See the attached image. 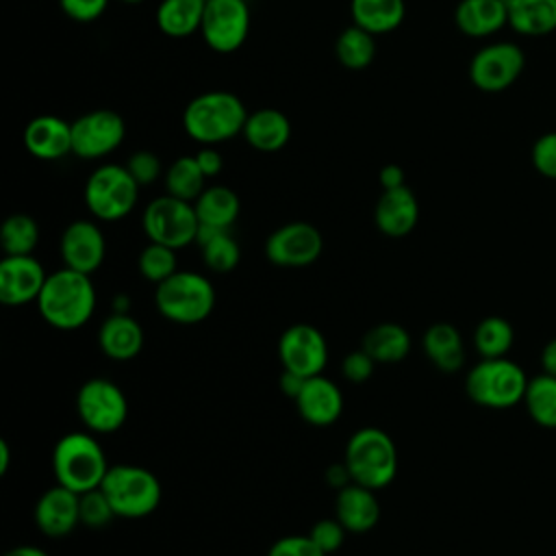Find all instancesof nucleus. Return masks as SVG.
<instances>
[{
    "label": "nucleus",
    "instance_id": "5",
    "mask_svg": "<svg viewBox=\"0 0 556 556\" xmlns=\"http://www.w3.org/2000/svg\"><path fill=\"white\" fill-rule=\"evenodd\" d=\"M159 313L182 326L204 321L215 306V289L208 278L195 271H176L154 291Z\"/></svg>",
    "mask_w": 556,
    "mask_h": 556
},
{
    "label": "nucleus",
    "instance_id": "41",
    "mask_svg": "<svg viewBox=\"0 0 556 556\" xmlns=\"http://www.w3.org/2000/svg\"><path fill=\"white\" fill-rule=\"evenodd\" d=\"M345 528L339 519H319L317 523H313L308 536L321 547V552L328 556V554H334L341 545H343V539H345Z\"/></svg>",
    "mask_w": 556,
    "mask_h": 556
},
{
    "label": "nucleus",
    "instance_id": "2",
    "mask_svg": "<svg viewBox=\"0 0 556 556\" xmlns=\"http://www.w3.org/2000/svg\"><path fill=\"white\" fill-rule=\"evenodd\" d=\"M248 111L230 91H206L195 96L182 113L187 135L204 146H215L243 132Z\"/></svg>",
    "mask_w": 556,
    "mask_h": 556
},
{
    "label": "nucleus",
    "instance_id": "16",
    "mask_svg": "<svg viewBox=\"0 0 556 556\" xmlns=\"http://www.w3.org/2000/svg\"><path fill=\"white\" fill-rule=\"evenodd\" d=\"M46 278L41 263L33 254L4 256L0 261V302L7 306L37 302Z\"/></svg>",
    "mask_w": 556,
    "mask_h": 556
},
{
    "label": "nucleus",
    "instance_id": "22",
    "mask_svg": "<svg viewBox=\"0 0 556 556\" xmlns=\"http://www.w3.org/2000/svg\"><path fill=\"white\" fill-rule=\"evenodd\" d=\"M334 510L343 528L354 534L371 530L380 519V502L376 497V491L356 482L339 489Z\"/></svg>",
    "mask_w": 556,
    "mask_h": 556
},
{
    "label": "nucleus",
    "instance_id": "27",
    "mask_svg": "<svg viewBox=\"0 0 556 556\" xmlns=\"http://www.w3.org/2000/svg\"><path fill=\"white\" fill-rule=\"evenodd\" d=\"M361 348L376 363H382V365L400 363L410 352V334L400 324L382 321V324H378V326H374L365 332Z\"/></svg>",
    "mask_w": 556,
    "mask_h": 556
},
{
    "label": "nucleus",
    "instance_id": "13",
    "mask_svg": "<svg viewBox=\"0 0 556 556\" xmlns=\"http://www.w3.org/2000/svg\"><path fill=\"white\" fill-rule=\"evenodd\" d=\"M126 135L124 117L111 109H96L72 122V152L80 159H100L113 152Z\"/></svg>",
    "mask_w": 556,
    "mask_h": 556
},
{
    "label": "nucleus",
    "instance_id": "23",
    "mask_svg": "<svg viewBox=\"0 0 556 556\" xmlns=\"http://www.w3.org/2000/svg\"><path fill=\"white\" fill-rule=\"evenodd\" d=\"M100 350L113 361H130L143 348V328L126 313H115L100 326Z\"/></svg>",
    "mask_w": 556,
    "mask_h": 556
},
{
    "label": "nucleus",
    "instance_id": "6",
    "mask_svg": "<svg viewBox=\"0 0 556 556\" xmlns=\"http://www.w3.org/2000/svg\"><path fill=\"white\" fill-rule=\"evenodd\" d=\"M100 489L113 506L115 517L139 519L148 517L161 504L159 478L139 465H115L109 467Z\"/></svg>",
    "mask_w": 556,
    "mask_h": 556
},
{
    "label": "nucleus",
    "instance_id": "24",
    "mask_svg": "<svg viewBox=\"0 0 556 556\" xmlns=\"http://www.w3.org/2000/svg\"><path fill=\"white\" fill-rule=\"evenodd\" d=\"M454 20L467 37H486L508 24V9L504 0H460Z\"/></svg>",
    "mask_w": 556,
    "mask_h": 556
},
{
    "label": "nucleus",
    "instance_id": "37",
    "mask_svg": "<svg viewBox=\"0 0 556 556\" xmlns=\"http://www.w3.org/2000/svg\"><path fill=\"white\" fill-rule=\"evenodd\" d=\"M513 341H515L513 326L497 315L484 317L473 332V345L482 358L506 356V352L513 348Z\"/></svg>",
    "mask_w": 556,
    "mask_h": 556
},
{
    "label": "nucleus",
    "instance_id": "14",
    "mask_svg": "<svg viewBox=\"0 0 556 556\" xmlns=\"http://www.w3.org/2000/svg\"><path fill=\"white\" fill-rule=\"evenodd\" d=\"M278 356L285 371L311 378L324 371L328 361V343L311 324H293L278 339Z\"/></svg>",
    "mask_w": 556,
    "mask_h": 556
},
{
    "label": "nucleus",
    "instance_id": "38",
    "mask_svg": "<svg viewBox=\"0 0 556 556\" xmlns=\"http://www.w3.org/2000/svg\"><path fill=\"white\" fill-rule=\"evenodd\" d=\"M139 271L146 280L161 285L163 280H167L172 274L178 271V258H176V250L167 248L163 243H154L150 241L141 254H139Z\"/></svg>",
    "mask_w": 556,
    "mask_h": 556
},
{
    "label": "nucleus",
    "instance_id": "17",
    "mask_svg": "<svg viewBox=\"0 0 556 556\" xmlns=\"http://www.w3.org/2000/svg\"><path fill=\"white\" fill-rule=\"evenodd\" d=\"M104 252V235L89 219L72 222L61 235V258L70 269L91 276L102 265Z\"/></svg>",
    "mask_w": 556,
    "mask_h": 556
},
{
    "label": "nucleus",
    "instance_id": "44",
    "mask_svg": "<svg viewBox=\"0 0 556 556\" xmlns=\"http://www.w3.org/2000/svg\"><path fill=\"white\" fill-rule=\"evenodd\" d=\"M376 365H378V363L361 348V350L350 352V354L343 358L341 371H343V376H345L350 382H356V384H358V382H365V380L371 378Z\"/></svg>",
    "mask_w": 556,
    "mask_h": 556
},
{
    "label": "nucleus",
    "instance_id": "18",
    "mask_svg": "<svg viewBox=\"0 0 556 556\" xmlns=\"http://www.w3.org/2000/svg\"><path fill=\"white\" fill-rule=\"evenodd\" d=\"M35 523L46 536H67L80 523V493L56 482L39 495L35 504Z\"/></svg>",
    "mask_w": 556,
    "mask_h": 556
},
{
    "label": "nucleus",
    "instance_id": "10",
    "mask_svg": "<svg viewBox=\"0 0 556 556\" xmlns=\"http://www.w3.org/2000/svg\"><path fill=\"white\" fill-rule=\"evenodd\" d=\"M76 410L89 430L109 434L124 426L128 417V402L115 382L91 378L78 389Z\"/></svg>",
    "mask_w": 556,
    "mask_h": 556
},
{
    "label": "nucleus",
    "instance_id": "15",
    "mask_svg": "<svg viewBox=\"0 0 556 556\" xmlns=\"http://www.w3.org/2000/svg\"><path fill=\"white\" fill-rule=\"evenodd\" d=\"M324 239L308 222H291L276 228L265 241V256L278 267H306L319 258Z\"/></svg>",
    "mask_w": 556,
    "mask_h": 556
},
{
    "label": "nucleus",
    "instance_id": "50",
    "mask_svg": "<svg viewBox=\"0 0 556 556\" xmlns=\"http://www.w3.org/2000/svg\"><path fill=\"white\" fill-rule=\"evenodd\" d=\"M2 556H48V552H43L35 545H17V547H11L9 552H4Z\"/></svg>",
    "mask_w": 556,
    "mask_h": 556
},
{
    "label": "nucleus",
    "instance_id": "29",
    "mask_svg": "<svg viewBox=\"0 0 556 556\" xmlns=\"http://www.w3.org/2000/svg\"><path fill=\"white\" fill-rule=\"evenodd\" d=\"M200 226L228 230L239 215V198L232 189L213 185L206 187L193 202Z\"/></svg>",
    "mask_w": 556,
    "mask_h": 556
},
{
    "label": "nucleus",
    "instance_id": "40",
    "mask_svg": "<svg viewBox=\"0 0 556 556\" xmlns=\"http://www.w3.org/2000/svg\"><path fill=\"white\" fill-rule=\"evenodd\" d=\"M530 159L534 169L545 176L556 180V130L541 135L530 150Z\"/></svg>",
    "mask_w": 556,
    "mask_h": 556
},
{
    "label": "nucleus",
    "instance_id": "34",
    "mask_svg": "<svg viewBox=\"0 0 556 556\" xmlns=\"http://www.w3.org/2000/svg\"><path fill=\"white\" fill-rule=\"evenodd\" d=\"M204 172L200 169L195 156H180L176 159L165 174V189L169 195L195 202L198 195L204 191Z\"/></svg>",
    "mask_w": 556,
    "mask_h": 556
},
{
    "label": "nucleus",
    "instance_id": "47",
    "mask_svg": "<svg viewBox=\"0 0 556 556\" xmlns=\"http://www.w3.org/2000/svg\"><path fill=\"white\" fill-rule=\"evenodd\" d=\"M378 180L382 185V189H395V187H402L404 185V169L395 163H389L380 169L378 174Z\"/></svg>",
    "mask_w": 556,
    "mask_h": 556
},
{
    "label": "nucleus",
    "instance_id": "7",
    "mask_svg": "<svg viewBox=\"0 0 556 556\" xmlns=\"http://www.w3.org/2000/svg\"><path fill=\"white\" fill-rule=\"evenodd\" d=\"M467 395L486 408H508L523 400L528 389L526 371L506 356L482 358L465 380Z\"/></svg>",
    "mask_w": 556,
    "mask_h": 556
},
{
    "label": "nucleus",
    "instance_id": "43",
    "mask_svg": "<svg viewBox=\"0 0 556 556\" xmlns=\"http://www.w3.org/2000/svg\"><path fill=\"white\" fill-rule=\"evenodd\" d=\"M126 167H128V172L132 174V178L139 182V187L154 182V180L159 178V174H161V161H159V156H156L154 152H150V150H139V152H135V154L128 159Z\"/></svg>",
    "mask_w": 556,
    "mask_h": 556
},
{
    "label": "nucleus",
    "instance_id": "45",
    "mask_svg": "<svg viewBox=\"0 0 556 556\" xmlns=\"http://www.w3.org/2000/svg\"><path fill=\"white\" fill-rule=\"evenodd\" d=\"M59 2L63 13L76 22L98 20L109 4V0H59Z\"/></svg>",
    "mask_w": 556,
    "mask_h": 556
},
{
    "label": "nucleus",
    "instance_id": "30",
    "mask_svg": "<svg viewBox=\"0 0 556 556\" xmlns=\"http://www.w3.org/2000/svg\"><path fill=\"white\" fill-rule=\"evenodd\" d=\"M204 7L206 0H163L156 9V24L167 37H189L200 30Z\"/></svg>",
    "mask_w": 556,
    "mask_h": 556
},
{
    "label": "nucleus",
    "instance_id": "19",
    "mask_svg": "<svg viewBox=\"0 0 556 556\" xmlns=\"http://www.w3.org/2000/svg\"><path fill=\"white\" fill-rule=\"evenodd\" d=\"M295 406L302 419L311 426H330L343 410V395L332 380L317 374L304 380Z\"/></svg>",
    "mask_w": 556,
    "mask_h": 556
},
{
    "label": "nucleus",
    "instance_id": "28",
    "mask_svg": "<svg viewBox=\"0 0 556 556\" xmlns=\"http://www.w3.org/2000/svg\"><path fill=\"white\" fill-rule=\"evenodd\" d=\"M424 352L441 371H458L465 363V348L460 332L447 324H432L424 334Z\"/></svg>",
    "mask_w": 556,
    "mask_h": 556
},
{
    "label": "nucleus",
    "instance_id": "4",
    "mask_svg": "<svg viewBox=\"0 0 556 556\" xmlns=\"http://www.w3.org/2000/svg\"><path fill=\"white\" fill-rule=\"evenodd\" d=\"M343 463L352 482L378 491L391 484L397 473V450L384 430L367 426L350 437Z\"/></svg>",
    "mask_w": 556,
    "mask_h": 556
},
{
    "label": "nucleus",
    "instance_id": "25",
    "mask_svg": "<svg viewBox=\"0 0 556 556\" xmlns=\"http://www.w3.org/2000/svg\"><path fill=\"white\" fill-rule=\"evenodd\" d=\"M243 137L258 152H276L289 141L291 124L278 109H258L248 115Z\"/></svg>",
    "mask_w": 556,
    "mask_h": 556
},
{
    "label": "nucleus",
    "instance_id": "9",
    "mask_svg": "<svg viewBox=\"0 0 556 556\" xmlns=\"http://www.w3.org/2000/svg\"><path fill=\"white\" fill-rule=\"evenodd\" d=\"M195 206L169 193L152 200L143 211V230L150 241L167 248H185L198 237Z\"/></svg>",
    "mask_w": 556,
    "mask_h": 556
},
{
    "label": "nucleus",
    "instance_id": "52",
    "mask_svg": "<svg viewBox=\"0 0 556 556\" xmlns=\"http://www.w3.org/2000/svg\"><path fill=\"white\" fill-rule=\"evenodd\" d=\"M122 2H126V4H139V2H143V0H122Z\"/></svg>",
    "mask_w": 556,
    "mask_h": 556
},
{
    "label": "nucleus",
    "instance_id": "49",
    "mask_svg": "<svg viewBox=\"0 0 556 556\" xmlns=\"http://www.w3.org/2000/svg\"><path fill=\"white\" fill-rule=\"evenodd\" d=\"M541 367L545 374L556 376V337L543 345L541 352Z\"/></svg>",
    "mask_w": 556,
    "mask_h": 556
},
{
    "label": "nucleus",
    "instance_id": "20",
    "mask_svg": "<svg viewBox=\"0 0 556 556\" xmlns=\"http://www.w3.org/2000/svg\"><path fill=\"white\" fill-rule=\"evenodd\" d=\"M419 219V202L415 193L402 185L395 189H384L374 208L376 228L387 237H406Z\"/></svg>",
    "mask_w": 556,
    "mask_h": 556
},
{
    "label": "nucleus",
    "instance_id": "31",
    "mask_svg": "<svg viewBox=\"0 0 556 556\" xmlns=\"http://www.w3.org/2000/svg\"><path fill=\"white\" fill-rule=\"evenodd\" d=\"M350 11L354 24L371 35H382L397 28L404 20V0H352Z\"/></svg>",
    "mask_w": 556,
    "mask_h": 556
},
{
    "label": "nucleus",
    "instance_id": "48",
    "mask_svg": "<svg viewBox=\"0 0 556 556\" xmlns=\"http://www.w3.org/2000/svg\"><path fill=\"white\" fill-rule=\"evenodd\" d=\"M304 380L306 378H302V376H298V374H291V371H282V376H280V389L289 395V397H298V393H300V389H302V384H304Z\"/></svg>",
    "mask_w": 556,
    "mask_h": 556
},
{
    "label": "nucleus",
    "instance_id": "1",
    "mask_svg": "<svg viewBox=\"0 0 556 556\" xmlns=\"http://www.w3.org/2000/svg\"><path fill=\"white\" fill-rule=\"evenodd\" d=\"M41 317L59 330H76L96 311V289L89 274L63 267L46 278L37 298Z\"/></svg>",
    "mask_w": 556,
    "mask_h": 556
},
{
    "label": "nucleus",
    "instance_id": "21",
    "mask_svg": "<svg viewBox=\"0 0 556 556\" xmlns=\"http://www.w3.org/2000/svg\"><path fill=\"white\" fill-rule=\"evenodd\" d=\"M24 146L35 159H63L72 152V124L56 115L33 117L24 128Z\"/></svg>",
    "mask_w": 556,
    "mask_h": 556
},
{
    "label": "nucleus",
    "instance_id": "8",
    "mask_svg": "<svg viewBox=\"0 0 556 556\" xmlns=\"http://www.w3.org/2000/svg\"><path fill=\"white\" fill-rule=\"evenodd\" d=\"M139 198V182L126 165H100L85 185V204L102 222L126 217Z\"/></svg>",
    "mask_w": 556,
    "mask_h": 556
},
{
    "label": "nucleus",
    "instance_id": "33",
    "mask_svg": "<svg viewBox=\"0 0 556 556\" xmlns=\"http://www.w3.org/2000/svg\"><path fill=\"white\" fill-rule=\"evenodd\" d=\"M528 415L543 428H556V376L539 374L528 380L523 395Z\"/></svg>",
    "mask_w": 556,
    "mask_h": 556
},
{
    "label": "nucleus",
    "instance_id": "39",
    "mask_svg": "<svg viewBox=\"0 0 556 556\" xmlns=\"http://www.w3.org/2000/svg\"><path fill=\"white\" fill-rule=\"evenodd\" d=\"M113 517V506L100 486L80 493V523L89 528H100L106 526Z\"/></svg>",
    "mask_w": 556,
    "mask_h": 556
},
{
    "label": "nucleus",
    "instance_id": "36",
    "mask_svg": "<svg viewBox=\"0 0 556 556\" xmlns=\"http://www.w3.org/2000/svg\"><path fill=\"white\" fill-rule=\"evenodd\" d=\"M39 243V226L30 215L15 213L9 215L0 230V245L4 256H24L33 254Z\"/></svg>",
    "mask_w": 556,
    "mask_h": 556
},
{
    "label": "nucleus",
    "instance_id": "11",
    "mask_svg": "<svg viewBox=\"0 0 556 556\" xmlns=\"http://www.w3.org/2000/svg\"><path fill=\"white\" fill-rule=\"evenodd\" d=\"M523 50L513 41H495L480 48L469 63V78L473 87L486 93L508 89L523 72Z\"/></svg>",
    "mask_w": 556,
    "mask_h": 556
},
{
    "label": "nucleus",
    "instance_id": "51",
    "mask_svg": "<svg viewBox=\"0 0 556 556\" xmlns=\"http://www.w3.org/2000/svg\"><path fill=\"white\" fill-rule=\"evenodd\" d=\"M9 465H11V447L4 439H0V476L9 471Z\"/></svg>",
    "mask_w": 556,
    "mask_h": 556
},
{
    "label": "nucleus",
    "instance_id": "12",
    "mask_svg": "<svg viewBox=\"0 0 556 556\" xmlns=\"http://www.w3.org/2000/svg\"><path fill=\"white\" fill-rule=\"evenodd\" d=\"M250 9L245 0H206L200 33L215 52H235L248 37Z\"/></svg>",
    "mask_w": 556,
    "mask_h": 556
},
{
    "label": "nucleus",
    "instance_id": "26",
    "mask_svg": "<svg viewBox=\"0 0 556 556\" xmlns=\"http://www.w3.org/2000/svg\"><path fill=\"white\" fill-rule=\"evenodd\" d=\"M508 26L519 35L541 37L556 30V0H504Z\"/></svg>",
    "mask_w": 556,
    "mask_h": 556
},
{
    "label": "nucleus",
    "instance_id": "46",
    "mask_svg": "<svg viewBox=\"0 0 556 556\" xmlns=\"http://www.w3.org/2000/svg\"><path fill=\"white\" fill-rule=\"evenodd\" d=\"M195 161L200 165V169L204 172L206 178H213L222 172L224 167V161H222V154L213 148V146H204L198 154H195Z\"/></svg>",
    "mask_w": 556,
    "mask_h": 556
},
{
    "label": "nucleus",
    "instance_id": "42",
    "mask_svg": "<svg viewBox=\"0 0 556 556\" xmlns=\"http://www.w3.org/2000/svg\"><path fill=\"white\" fill-rule=\"evenodd\" d=\"M267 556H326L308 534H291L278 539Z\"/></svg>",
    "mask_w": 556,
    "mask_h": 556
},
{
    "label": "nucleus",
    "instance_id": "3",
    "mask_svg": "<svg viewBox=\"0 0 556 556\" xmlns=\"http://www.w3.org/2000/svg\"><path fill=\"white\" fill-rule=\"evenodd\" d=\"M52 471L59 484L85 493L102 484L109 463L102 445L91 434L70 432L52 450Z\"/></svg>",
    "mask_w": 556,
    "mask_h": 556
},
{
    "label": "nucleus",
    "instance_id": "32",
    "mask_svg": "<svg viewBox=\"0 0 556 556\" xmlns=\"http://www.w3.org/2000/svg\"><path fill=\"white\" fill-rule=\"evenodd\" d=\"M195 243L200 245L202 261L208 269L217 274H226L239 265L241 250H239V243L228 235V230L200 226Z\"/></svg>",
    "mask_w": 556,
    "mask_h": 556
},
{
    "label": "nucleus",
    "instance_id": "35",
    "mask_svg": "<svg viewBox=\"0 0 556 556\" xmlns=\"http://www.w3.org/2000/svg\"><path fill=\"white\" fill-rule=\"evenodd\" d=\"M337 59L348 70H365L376 56L374 35L361 26L345 28L337 39Z\"/></svg>",
    "mask_w": 556,
    "mask_h": 556
}]
</instances>
